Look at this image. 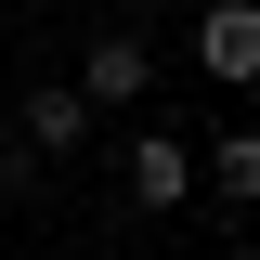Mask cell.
Returning a JSON list of instances; mask_svg holds the SVG:
<instances>
[{
	"mask_svg": "<svg viewBox=\"0 0 260 260\" xmlns=\"http://www.w3.org/2000/svg\"><path fill=\"white\" fill-rule=\"evenodd\" d=\"M195 65L247 91V78H260V0H208V13H195Z\"/></svg>",
	"mask_w": 260,
	"mask_h": 260,
	"instance_id": "obj_3",
	"label": "cell"
},
{
	"mask_svg": "<svg viewBox=\"0 0 260 260\" xmlns=\"http://www.w3.org/2000/svg\"><path fill=\"white\" fill-rule=\"evenodd\" d=\"M13 143H26V156H78V143H91V91H78V78H39L26 117H13Z\"/></svg>",
	"mask_w": 260,
	"mask_h": 260,
	"instance_id": "obj_2",
	"label": "cell"
},
{
	"mask_svg": "<svg viewBox=\"0 0 260 260\" xmlns=\"http://www.w3.org/2000/svg\"><path fill=\"white\" fill-rule=\"evenodd\" d=\"M78 91H91V117H104V104H143V91H156V52H143L130 26H104L91 52H78Z\"/></svg>",
	"mask_w": 260,
	"mask_h": 260,
	"instance_id": "obj_4",
	"label": "cell"
},
{
	"mask_svg": "<svg viewBox=\"0 0 260 260\" xmlns=\"http://www.w3.org/2000/svg\"><path fill=\"white\" fill-rule=\"evenodd\" d=\"M117 169H130V208H182V195L208 182L182 130H130V156H117Z\"/></svg>",
	"mask_w": 260,
	"mask_h": 260,
	"instance_id": "obj_1",
	"label": "cell"
},
{
	"mask_svg": "<svg viewBox=\"0 0 260 260\" xmlns=\"http://www.w3.org/2000/svg\"><path fill=\"white\" fill-rule=\"evenodd\" d=\"M195 169H208V195H221V208H260V130H221Z\"/></svg>",
	"mask_w": 260,
	"mask_h": 260,
	"instance_id": "obj_5",
	"label": "cell"
}]
</instances>
